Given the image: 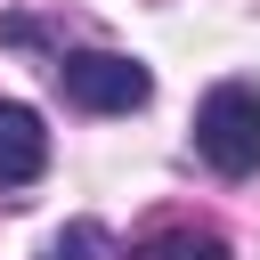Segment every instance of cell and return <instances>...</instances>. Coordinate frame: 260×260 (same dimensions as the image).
<instances>
[{
    "mask_svg": "<svg viewBox=\"0 0 260 260\" xmlns=\"http://www.w3.org/2000/svg\"><path fill=\"white\" fill-rule=\"evenodd\" d=\"M195 154L219 179H252L260 171V89L252 81H219L195 106Z\"/></svg>",
    "mask_w": 260,
    "mask_h": 260,
    "instance_id": "cell-1",
    "label": "cell"
},
{
    "mask_svg": "<svg viewBox=\"0 0 260 260\" xmlns=\"http://www.w3.org/2000/svg\"><path fill=\"white\" fill-rule=\"evenodd\" d=\"M57 89L81 114H130V106L154 98V73L138 57H114V49H65L57 57Z\"/></svg>",
    "mask_w": 260,
    "mask_h": 260,
    "instance_id": "cell-2",
    "label": "cell"
},
{
    "mask_svg": "<svg viewBox=\"0 0 260 260\" xmlns=\"http://www.w3.org/2000/svg\"><path fill=\"white\" fill-rule=\"evenodd\" d=\"M49 171V130L24 98H0V187H32Z\"/></svg>",
    "mask_w": 260,
    "mask_h": 260,
    "instance_id": "cell-3",
    "label": "cell"
},
{
    "mask_svg": "<svg viewBox=\"0 0 260 260\" xmlns=\"http://www.w3.org/2000/svg\"><path fill=\"white\" fill-rule=\"evenodd\" d=\"M130 260H228V244H219L211 228H171V236H154V244H138Z\"/></svg>",
    "mask_w": 260,
    "mask_h": 260,
    "instance_id": "cell-4",
    "label": "cell"
},
{
    "mask_svg": "<svg viewBox=\"0 0 260 260\" xmlns=\"http://www.w3.org/2000/svg\"><path fill=\"white\" fill-rule=\"evenodd\" d=\"M106 252H114V244H106V228H98V219H73V228L49 244V260H106Z\"/></svg>",
    "mask_w": 260,
    "mask_h": 260,
    "instance_id": "cell-5",
    "label": "cell"
}]
</instances>
